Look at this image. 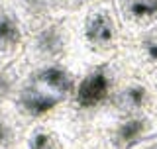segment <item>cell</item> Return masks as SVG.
Instances as JSON below:
<instances>
[{"instance_id":"6da1fadb","label":"cell","mask_w":157,"mask_h":149,"mask_svg":"<svg viewBox=\"0 0 157 149\" xmlns=\"http://www.w3.org/2000/svg\"><path fill=\"white\" fill-rule=\"evenodd\" d=\"M82 69L73 61L29 67L12 102L24 128L59 114L73 98Z\"/></svg>"},{"instance_id":"7a4b0ae2","label":"cell","mask_w":157,"mask_h":149,"mask_svg":"<svg viewBox=\"0 0 157 149\" xmlns=\"http://www.w3.org/2000/svg\"><path fill=\"white\" fill-rule=\"evenodd\" d=\"M73 63L81 69L112 61L124 49L126 33L112 0H94L85 4L73 16Z\"/></svg>"},{"instance_id":"3957f363","label":"cell","mask_w":157,"mask_h":149,"mask_svg":"<svg viewBox=\"0 0 157 149\" xmlns=\"http://www.w3.org/2000/svg\"><path fill=\"white\" fill-rule=\"evenodd\" d=\"M130 73H134V69L128 65L122 53L102 65L82 69L77 81L75 92H73V98L61 110V114L78 132H94L96 118L110 102L120 81Z\"/></svg>"},{"instance_id":"277c9868","label":"cell","mask_w":157,"mask_h":149,"mask_svg":"<svg viewBox=\"0 0 157 149\" xmlns=\"http://www.w3.org/2000/svg\"><path fill=\"white\" fill-rule=\"evenodd\" d=\"M73 49H75L73 16L53 18L28 29L22 57L29 67L67 63L73 61Z\"/></svg>"},{"instance_id":"5b68a950","label":"cell","mask_w":157,"mask_h":149,"mask_svg":"<svg viewBox=\"0 0 157 149\" xmlns=\"http://www.w3.org/2000/svg\"><path fill=\"white\" fill-rule=\"evenodd\" d=\"M140 112H157V86L153 84L149 74L134 71L122 78L120 84L116 86L110 102L96 118L94 132L112 120Z\"/></svg>"},{"instance_id":"8992f818","label":"cell","mask_w":157,"mask_h":149,"mask_svg":"<svg viewBox=\"0 0 157 149\" xmlns=\"http://www.w3.org/2000/svg\"><path fill=\"white\" fill-rule=\"evenodd\" d=\"M106 149H132L157 133V112H140L112 120L96 130Z\"/></svg>"},{"instance_id":"52a82bcc","label":"cell","mask_w":157,"mask_h":149,"mask_svg":"<svg viewBox=\"0 0 157 149\" xmlns=\"http://www.w3.org/2000/svg\"><path fill=\"white\" fill-rule=\"evenodd\" d=\"M82 132H78L61 112L51 118L26 126L20 149H71Z\"/></svg>"},{"instance_id":"ba28073f","label":"cell","mask_w":157,"mask_h":149,"mask_svg":"<svg viewBox=\"0 0 157 149\" xmlns=\"http://www.w3.org/2000/svg\"><path fill=\"white\" fill-rule=\"evenodd\" d=\"M28 39L26 20L12 0H0V63L22 57Z\"/></svg>"},{"instance_id":"9c48e42d","label":"cell","mask_w":157,"mask_h":149,"mask_svg":"<svg viewBox=\"0 0 157 149\" xmlns=\"http://www.w3.org/2000/svg\"><path fill=\"white\" fill-rule=\"evenodd\" d=\"M122 55L136 73L151 74L157 71V22L141 33L126 39Z\"/></svg>"},{"instance_id":"30bf717a","label":"cell","mask_w":157,"mask_h":149,"mask_svg":"<svg viewBox=\"0 0 157 149\" xmlns=\"http://www.w3.org/2000/svg\"><path fill=\"white\" fill-rule=\"evenodd\" d=\"M126 39L141 33L157 22V0H112Z\"/></svg>"},{"instance_id":"8fae6325","label":"cell","mask_w":157,"mask_h":149,"mask_svg":"<svg viewBox=\"0 0 157 149\" xmlns=\"http://www.w3.org/2000/svg\"><path fill=\"white\" fill-rule=\"evenodd\" d=\"M28 71L29 65L24 61V57L0 65V108L12 106Z\"/></svg>"},{"instance_id":"7c38bea8","label":"cell","mask_w":157,"mask_h":149,"mask_svg":"<svg viewBox=\"0 0 157 149\" xmlns=\"http://www.w3.org/2000/svg\"><path fill=\"white\" fill-rule=\"evenodd\" d=\"M24 130L26 128L12 106L0 108V149H20Z\"/></svg>"},{"instance_id":"4fadbf2b","label":"cell","mask_w":157,"mask_h":149,"mask_svg":"<svg viewBox=\"0 0 157 149\" xmlns=\"http://www.w3.org/2000/svg\"><path fill=\"white\" fill-rule=\"evenodd\" d=\"M71 149H106L98 132H86L71 145Z\"/></svg>"},{"instance_id":"5bb4252c","label":"cell","mask_w":157,"mask_h":149,"mask_svg":"<svg viewBox=\"0 0 157 149\" xmlns=\"http://www.w3.org/2000/svg\"><path fill=\"white\" fill-rule=\"evenodd\" d=\"M132 149H157V133H155V136H151V137H147L145 141L137 143V145L132 147Z\"/></svg>"},{"instance_id":"9a60e30c","label":"cell","mask_w":157,"mask_h":149,"mask_svg":"<svg viewBox=\"0 0 157 149\" xmlns=\"http://www.w3.org/2000/svg\"><path fill=\"white\" fill-rule=\"evenodd\" d=\"M149 77H151V81H153V84H155V86H157V71H153V73L149 74Z\"/></svg>"},{"instance_id":"2e32d148","label":"cell","mask_w":157,"mask_h":149,"mask_svg":"<svg viewBox=\"0 0 157 149\" xmlns=\"http://www.w3.org/2000/svg\"><path fill=\"white\" fill-rule=\"evenodd\" d=\"M0 65H2V63H0Z\"/></svg>"}]
</instances>
